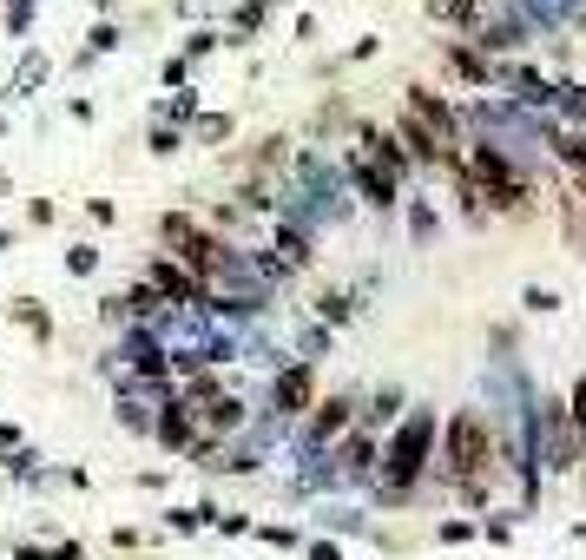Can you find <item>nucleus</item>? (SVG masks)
I'll return each mask as SVG.
<instances>
[{
  "mask_svg": "<svg viewBox=\"0 0 586 560\" xmlns=\"http://www.w3.org/2000/svg\"><path fill=\"white\" fill-rule=\"evenodd\" d=\"M488 468H494V435L475 409H461V416L448 422V475H461L468 495H481V488H488Z\"/></svg>",
  "mask_w": 586,
  "mask_h": 560,
  "instance_id": "obj_1",
  "label": "nucleus"
},
{
  "mask_svg": "<svg viewBox=\"0 0 586 560\" xmlns=\"http://www.w3.org/2000/svg\"><path fill=\"white\" fill-rule=\"evenodd\" d=\"M165 244H172V264L185 277H198V284H205V277H218L224 264H231V257H224V244L211 238L205 224H191V218H165Z\"/></svg>",
  "mask_w": 586,
  "mask_h": 560,
  "instance_id": "obj_2",
  "label": "nucleus"
},
{
  "mask_svg": "<svg viewBox=\"0 0 586 560\" xmlns=\"http://www.w3.org/2000/svg\"><path fill=\"white\" fill-rule=\"evenodd\" d=\"M428 442H435V416H415L409 429L396 435V448H389V481H396V488H409V481L422 475V462H428Z\"/></svg>",
  "mask_w": 586,
  "mask_h": 560,
  "instance_id": "obj_3",
  "label": "nucleus"
},
{
  "mask_svg": "<svg viewBox=\"0 0 586 560\" xmlns=\"http://www.w3.org/2000/svg\"><path fill=\"white\" fill-rule=\"evenodd\" d=\"M270 396H277V409H284V416H297V409H310V396H317V376H310V369H284V376H277V389H270Z\"/></svg>",
  "mask_w": 586,
  "mask_h": 560,
  "instance_id": "obj_4",
  "label": "nucleus"
},
{
  "mask_svg": "<svg viewBox=\"0 0 586 560\" xmlns=\"http://www.w3.org/2000/svg\"><path fill=\"white\" fill-rule=\"evenodd\" d=\"M152 297H178V304H198V297H205V284H198V277H185L178 264H159V271H152Z\"/></svg>",
  "mask_w": 586,
  "mask_h": 560,
  "instance_id": "obj_5",
  "label": "nucleus"
},
{
  "mask_svg": "<svg viewBox=\"0 0 586 560\" xmlns=\"http://www.w3.org/2000/svg\"><path fill=\"white\" fill-rule=\"evenodd\" d=\"M198 416H205V429H238L244 409H238V396H218V389H205V396H198Z\"/></svg>",
  "mask_w": 586,
  "mask_h": 560,
  "instance_id": "obj_6",
  "label": "nucleus"
},
{
  "mask_svg": "<svg viewBox=\"0 0 586 560\" xmlns=\"http://www.w3.org/2000/svg\"><path fill=\"white\" fill-rule=\"evenodd\" d=\"M363 145H369V159L382 165V178H389V185H396V178H402V165H409V159H402V145H396V139H382V132H369Z\"/></svg>",
  "mask_w": 586,
  "mask_h": 560,
  "instance_id": "obj_7",
  "label": "nucleus"
},
{
  "mask_svg": "<svg viewBox=\"0 0 586 560\" xmlns=\"http://www.w3.org/2000/svg\"><path fill=\"white\" fill-rule=\"evenodd\" d=\"M356 178H363L369 205H396V185H389V178H382V172H369V165H363V172H356Z\"/></svg>",
  "mask_w": 586,
  "mask_h": 560,
  "instance_id": "obj_8",
  "label": "nucleus"
},
{
  "mask_svg": "<svg viewBox=\"0 0 586 560\" xmlns=\"http://www.w3.org/2000/svg\"><path fill=\"white\" fill-rule=\"evenodd\" d=\"M343 422H349V402H343V396H336V402H323V409H317V435H336Z\"/></svg>",
  "mask_w": 586,
  "mask_h": 560,
  "instance_id": "obj_9",
  "label": "nucleus"
},
{
  "mask_svg": "<svg viewBox=\"0 0 586 560\" xmlns=\"http://www.w3.org/2000/svg\"><path fill=\"white\" fill-rule=\"evenodd\" d=\"M159 435H165V442H191V422H185V409H178V402L159 416Z\"/></svg>",
  "mask_w": 586,
  "mask_h": 560,
  "instance_id": "obj_10",
  "label": "nucleus"
},
{
  "mask_svg": "<svg viewBox=\"0 0 586 560\" xmlns=\"http://www.w3.org/2000/svg\"><path fill=\"white\" fill-rule=\"evenodd\" d=\"M573 422H580V448H586V383L573 389Z\"/></svg>",
  "mask_w": 586,
  "mask_h": 560,
  "instance_id": "obj_11",
  "label": "nucleus"
}]
</instances>
